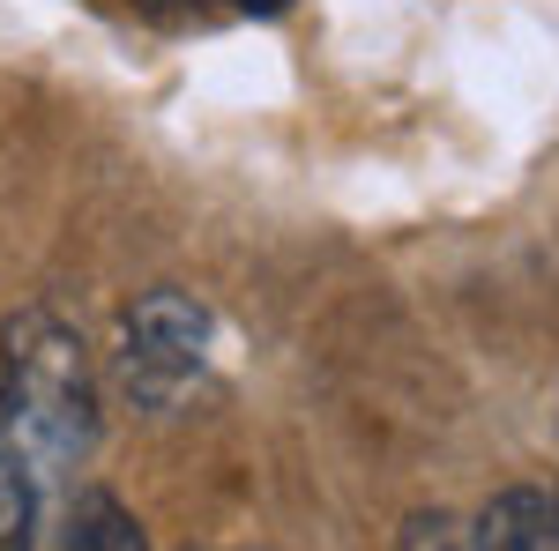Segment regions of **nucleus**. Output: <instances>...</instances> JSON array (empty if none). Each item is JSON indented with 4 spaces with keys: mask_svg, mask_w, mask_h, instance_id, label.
<instances>
[{
    "mask_svg": "<svg viewBox=\"0 0 559 551\" xmlns=\"http://www.w3.org/2000/svg\"><path fill=\"white\" fill-rule=\"evenodd\" d=\"M0 418L45 484L97 447V373L52 306H15L0 321Z\"/></svg>",
    "mask_w": 559,
    "mask_h": 551,
    "instance_id": "obj_1",
    "label": "nucleus"
},
{
    "mask_svg": "<svg viewBox=\"0 0 559 551\" xmlns=\"http://www.w3.org/2000/svg\"><path fill=\"white\" fill-rule=\"evenodd\" d=\"M210 336L216 321L194 291H179V284L142 291L120 313V387H128V403H142V410L187 403L210 373Z\"/></svg>",
    "mask_w": 559,
    "mask_h": 551,
    "instance_id": "obj_2",
    "label": "nucleus"
},
{
    "mask_svg": "<svg viewBox=\"0 0 559 551\" xmlns=\"http://www.w3.org/2000/svg\"><path fill=\"white\" fill-rule=\"evenodd\" d=\"M471 551H559V507H552V492H537V484L500 492L492 507L477 514Z\"/></svg>",
    "mask_w": 559,
    "mask_h": 551,
    "instance_id": "obj_3",
    "label": "nucleus"
},
{
    "mask_svg": "<svg viewBox=\"0 0 559 551\" xmlns=\"http://www.w3.org/2000/svg\"><path fill=\"white\" fill-rule=\"evenodd\" d=\"M38 500H45V477L31 469L23 440L0 418V551H38Z\"/></svg>",
    "mask_w": 559,
    "mask_h": 551,
    "instance_id": "obj_4",
    "label": "nucleus"
},
{
    "mask_svg": "<svg viewBox=\"0 0 559 551\" xmlns=\"http://www.w3.org/2000/svg\"><path fill=\"white\" fill-rule=\"evenodd\" d=\"M68 551H150V544H142V522L112 492H90L68 522Z\"/></svg>",
    "mask_w": 559,
    "mask_h": 551,
    "instance_id": "obj_5",
    "label": "nucleus"
},
{
    "mask_svg": "<svg viewBox=\"0 0 559 551\" xmlns=\"http://www.w3.org/2000/svg\"><path fill=\"white\" fill-rule=\"evenodd\" d=\"M231 8H254V15H276L284 0H231Z\"/></svg>",
    "mask_w": 559,
    "mask_h": 551,
    "instance_id": "obj_6",
    "label": "nucleus"
},
{
    "mask_svg": "<svg viewBox=\"0 0 559 551\" xmlns=\"http://www.w3.org/2000/svg\"><path fill=\"white\" fill-rule=\"evenodd\" d=\"M552 507H559V492H552Z\"/></svg>",
    "mask_w": 559,
    "mask_h": 551,
    "instance_id": "obj_7",
    "label": "nucleus"
}]
</instances>
